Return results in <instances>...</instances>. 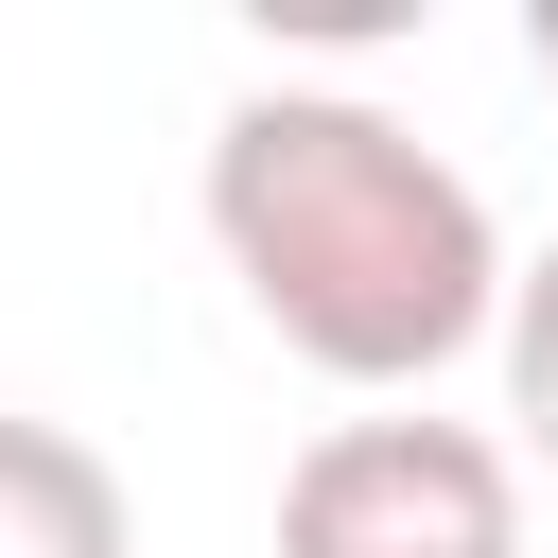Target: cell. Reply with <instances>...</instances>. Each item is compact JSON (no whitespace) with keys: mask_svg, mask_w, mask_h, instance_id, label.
I'll list each match as a JSON object with an SVG mask.
<instances>
[{"mask_svg":"<svg viewBox=\"0 0 558 558\" xmlns=\"http://www.w3.org/2000/svg\"><path fill=\"white\" fill-rule=\"evenodd\" d=\"M209 244L244 279V314L314 366V384H436L488 314H506V227L488 192L349 105V87H244L209 122Z\"/></svg>","mask_w":558,"mask_h":558,"instance_id":"6da1fadb","label":"cell"},{"mask_svg":"<svg viewBox=\"0 0 558 558\" xmlns=\"http://www.w3.org/2000/svg\"><path fill=\"white\" fill-rule=\"evenodd\" d=\"M279 558H523V471L471 418H331L279 471Z\"/></svg>","mask_w":558,"mask_h":558,"instance_id":"7a4b0ae2","label":"cell"},{"mask_svg":"<svg viewBox=\"0 0 558 558\" xmlns=\"http://www.w3.org/2000/svg\"><path fill=\"white\" fill-rule=\"evenodd\" d=\"M0 558H140L122 471L70 418H0Z\"/></svg>","mask_w":558,"mask_h":558,"instance_id":"3957f363","label":"cell"},{"mask_svg":"<svg viewBox=\"0 0 558 558\" xmlns=\"http://www.w3.org/2000/svg\"><path fill=\"white\" fill-rule=\"evenodd\" d=\"M488 331H506V418H523V453L558 471V244L506 262V314H488Z\"/></svg>","mask_w":558,"mask_h":558,"instance_id":"277c9868","label":"cell"},{"mask_svg":"<svg viewBox=\"0 0 558 558\" xmlns=\"http://www.w3.org/2000/svg\"><path fill=\"white\" fill-rule=\"evenodd\" d=\"M523 52H541V87H558V0H541V17H523Z\"/></svg>","mask_w":558,"mask_h":558,"instance_id":"5b68a950","label":"cell"}]
</instances>
